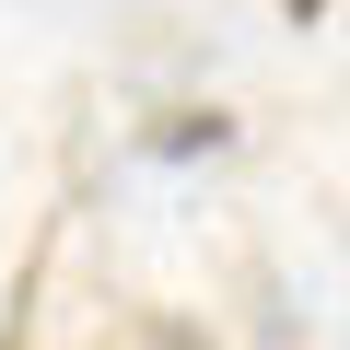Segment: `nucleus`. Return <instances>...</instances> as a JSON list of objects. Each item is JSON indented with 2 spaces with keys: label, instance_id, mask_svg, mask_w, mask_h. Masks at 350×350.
Masks as SVG:
<instances>
[{
  "label": "nucleus",
  "instance_id": "nucleus-1",
  "mask_svg": "<svg viewBox=\"0 0 350 350\" xmlns=\"http://www.w3.org/2000/svg\"><path fill=\"white\" fill-rule=\"evenodd\" d=\"M222 140H234V117H222V105H163V117L140 129V152H152V163H199V152H222Z\"/></svg>",
  "mask_w": 350,
  "mask_h": 350
},
{
  "label": "nucleus",
  "instance_id": "nucleus-2",
  "mask_svg": "<svg viewBox=\"0 0 350 350\" xmlns=\"http://www.w3.org/2000/svg\"><path fill=\"white\" fill-rule=\"evenodd\" d=\"M152 350H211V327H187V315H152Z\"/></svg>",
  "mask_w": 350,
  "mask_h": 350
},
{
  "label": "nucleus",
  "instance_id": "nucleus-3",
  "mask_svg": "<svg viewBox=\"0 0 350 350\" xmlns=\"http://www.w3.org/2000/svg\"><path fill=\"white\" fill-rule=\"evenodd\" d=\"M280 12H292V24H327V0H280Z\"/></svg>",
  "mask_w": 350,
  "mask_h": 350
}]
</instances>
